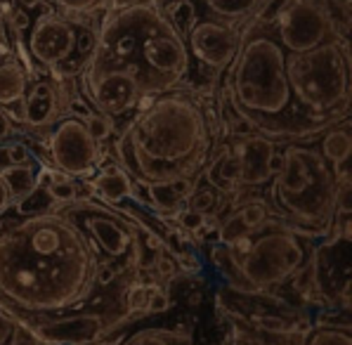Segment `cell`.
I'll return each instance as SVG.
<instances>
[{"instance_id": "cell-1", "label": "cell", "mask_w": 352, "mask_h": 345, "mask_svg": "<svg viewBox=\"0 0 352 345\" xmlns=\"http://www.w3.org/2000/svg\"><path fill=\"white\" fill-rule=\"evenodd\" d=\"M97 256L62 211L14 223L0 239V305L12 315H52L95 289Z\"/></svg>"}, {"instance_id": "cell-2", "label": "cell", "mask_w": 352, "mask_h": 345, "mask_svg": "<svg viewBox=\"0 0 352 345\" xmlns=\"http://www.w3.org/2000/svg\"><path fill=\"white\" fill-rule=\"evenodd\" d=\"M227 69L225 97L251 133L267 140H305L340 123V118L312 116L298 107L286 76V52L267 24L248 21L239 52Z\"/></svg>"}, {"instance_id": "cell-3", "label": "cell", "mask_w": 352, "mask_h": 345, "mask_svg": "<svg viewBox=\"0 0 352 345\" xmlns=\"http://www.w3.org/2000/svg\"><path fill=\"white\" fill-rule=\"evenodd\" d=\"M213 128L204 104L187 90L156 95L138 111L116 142L118 164L133 180L166 182L194 177L210 159Z\"/></svg>"}, {"instance_id": "cell-4", "label": "cell", "mask_w": 352, "mask_h": 345, "mask_svg": "<svg viewBox=\"0 0 352 345\" xmlns=\"http://www.w3.org/2000/svg\"><path fill=\"white\" fill-rule=\"evenodd\" d=\"M88 67L121 69L142 95H164L185 83L192 59L182 36L154 5L135 3L104 19Z\"/></svg>"}, {"instance_id": "cell-5", "label": "cell", "mask_w": 352, "mask_h": 345, "mask_svg": "<svg viewBox=\"0 0 352 345\" xmlns=\"http://www.w3.org/2000/svg\"><path fill=\"white\" fill-rule=\"evenodd\" d=\"M284 166L267 190L274 218L305 230L315 236H329L338 201V177L319 149L294 142L281 152Z\"/></svg>"}, {"instance_id": "cell-6", "label": "cell", "mask_w": 352, "mask_h": 345, "mask_svg": "<svg viewBox=\"0 0 352 345\" xmlns=\"http://www.w3.org/2000/svg\"><path fill=\"white\" fill-rule=\"evenodd\" d=\"M315 234L298 230L279 218H270L251 234L232 241L230 251L234 256L239 272L251 293L281 287L294 279L310 263L312 246L307 241Z\"/></svg>"}, {"instance_id": "cell-7", "label": "cell", "mask_w": 352, "mask_h": 345, "mask_svg": "<svg viewBox=\"0 0 352 345\" xmlns=\"http://www.w3.org/2000/svg\"><path fill=\"white\" fill-rule=\"evenodd\" d=\"M286 76L294 100L307 114L350 118V38L286 52Z\"/></svg>"}, {"instance_id": "cell-8", "label": "cell", "mask_w": 352, "mask_h": 345, "mask_svg": "<svg viewBox=\"0 0 352 345\" xmlns=\"http://www.w3.org/2000/svg\"><path fill=\"white\" fill-rule=\"evenodd\" d=\"M62 213L88 236L95 256L104 253L107 258H128L130 267L140 263L138 225L128 223L121 211L97 199H78L62 206Z\"/></svg>"}, {"instance_id": "cell-9", "label": "cell", "mask_w": 352, "mask_h": 345, "mask_svg": "<svg viewBox=\"0 0 352 345\" xmlns=\"http://www.w3.org/2000/svg\"><path fill=\"white\" fill-rule=\"evenodd\" d=\"M267 26L284 52H307L340 38L327 8L317 0H296Z\"/></svg>"}, {"instance_id": "cell-10", "label": "cell", "mask_w": 352, "mask_h": 345, "mask_svg": "<svg viewBox=\"0 0 352 345\" xmlns=\"http://www.w3.org/2000/svg\"><path fill=\"white\" fill-rule=\"evenodd\" d=\"M50 133V156L55 168L67 172L74 180H93L95 172L102 168V144L95 142L93 135L85 128V121L78 116L64 114L57 123H52Z\"/></svg>"}, {"instance_id": "cell-11", "label": "cell", "mask_w": 352, "mask_h": 345, "mask_svg": "<svg viewBox=\"0 0 352 345\" xmlns=\"http://www.w3.org/2000/svg\"><path fill=\"white\" fill-rule=\"evenodd\" d=\"M83 85L88 93L90 107L97 114H104L109 118L126 116L128 111H135L142 100L138 80L121 69L109 67H85Z\"/></svg>"}, {"instance_id": "cell-12", "label": "cell", "mask_w": 352, "mask_h": 345, "mask_svg": "<svg viewBox=\"0 0 352 345\" xmlns=\"http://www.w3.org/2000/svg\"><path fill=\"white\" fill-rule=\"evenodd\" d=\"M243 29L225 19H201L187 34L185 45L189 59H197L204 69L220 74L234 62L241 47Z\"/></svg>"}, {"instance_id": "cell-13", "label": "cell", "mask_w": 352, "mask_h": 345, "mask_svg": "<svg viewBox=\"0 0 352 345\" xmlns=\"http://www.w3.org/2000/svg\"><path fill=\"white\" fill-rule=\"evenodd\" d=\"M76 50V24L67 14L43 12L34 21L26 38V52L31 62L50 69L72 57Z\"/></svg>"}, {"instance_id": "cell-14", "label": "cell", "mask_w": 352, "mask_h": 345, "mask_svg": "<svg viewBox=\"0 0 352 345\" xmlns=\"http://www.w3.org/2000/svg\"><path fill=\"white\" fill-rule=\"evenodd\" d=\"M78 95L76 78H41L26 90L21 100V123L31 128H47L67 114L72 97Z\"/></svg>"}, {"instance_id": "cell-15", "label": "cell", "mask_w": 352, "mask_h": 345, "mask_svg": "<svg viewBox=\"0 0 352 345\" xmlns=\"http://www.w3.org/2000/svg\"><path fill=\"white\" fill-rule=\"evenodd\" d=\"M31 326L41 341L55 345H97L107 331V322L97 312H80L55 322H34Z\"/></svg>"}, {"instance_id": "cell-16", "label": "cell", "mask_w": 352, "mask_h": 345, "mask_svg": "<svg viewBox=\"0 0 352 345\" xmlns=\"http://www.w3.org/2000/svg\"><path fill=\"white\" fill-rule=\"evenodd\" d=\"M232 149L239 156L241 190L243 187H265L272 182V175L267 172V161L274 152V140H267L256 133H248V135H241Z\"/></svg>"}, {"instance_id": "cell-17", "label": "cell", "mask_w": 352, "mask_h": 345, "mask_svg": "<svg viewBox=\"0 0 352 345\" xmlns=\"http://www.w3.org/2000/svg\"><path fill=\"white\" fill-rule=\"evenodd\" d=\"M29 71L12 50L0 52V111L12 121H21V100L29 90Z\"/></svg>"}, {"instance_id": "cell-18", "label": "cell", "mask_w": 352, "mask_h": 345, "mask_svg": "<svg viewBox=\"0 0 352 345\" xmlns=\"http://www.w3.org/2000/svg\"><path fill=\"white\" fill-rule=\"evenodd\" d=\"M90 185H93L97 201L107 203V206H116L126 199H133V177L128 175L118 161L97 170Z\"/></svg>"}, {"instance_id": "cell-19", "label": "cell", "mask_w": 352, "mask_h": 345, "mask_svg": "<svg viewBox=\"0 0 352 345\" xmlns=\"http://www.w3.org/2000/svg\"><path fill=\"white\" fill-rule=\"evenodd\" d=\"M194 187H197L194 177H175V180H166V182H151L149 201L161 215L175 218V215L180 213V208H185Z\"/></svg>"}, {"instance_id": "cell-20", "label": "cell", "mask_w": 352, "mask_h": 345, "mask_svg": "<svg viewBox=\"0 0 352 345\" xmlns=\"http://www.w3.org/2000/svg\"><path fill=\"white\" fill-rule=\"evenodd\" d=\"M232 322V333H230V345H298L296 333H270L263 329L253 326L251 322H246L243 317L227 312Z\"/></svg>"}, {"instance_id": "cell-21", "label": "cell", "mask_w": 352, "mask_h": 345, "mask_svg": "<svg viewBox=\"0 0 352 345\" xmlns=\"http://www.w3.org/2000/svg\"><path fill=\"white\" fill-rule=\"evenodd\" d=\"M322 135V144H319V154L329 161L331 166L345 164L350 161L352 152V140H350V118L348 121H340L336 126L327 128Z\"/></svg>"}, {"instance_id": "cell-22", "label": "cell", "mask_w": 352, "mask_h": 345, "mask_svg": "<svg viewBox=\"0 0 352 345\" xmlns=\"http://www.w3.org/2000/svg\"><path fill=\"white\" fill-rule=\"evenodd\" d=\"M298 345H352L350 320L338 324H317L298 338Z\"/></svg>"}, {"instance_id": "cell-23", "label": "cell", "mask_w": 352, "mask_h": 345, "mask_svg": "<svg viewBox=\"0 0 352 345\" xmlns=\"http://www.w3.org/2000/svg\"><path fill=\"white\" fill-rule=\"evenodd\" d=\"M0 172L5 175L10 190H12L14 203L21 201V199H26L38 185H41V172H38L36 164H29V166H5V168H0Z\"/></svg>"}, {"instance_id": "cell-24", "label": "cell", "mask_w": 352, "mask_h": 345, "mask_svg": "<svg viewBox=\"0 0 352 345\" xmlns=\"http://www.w3.org/2000/svg\"><path fill=\"white\" fill-rule=\"evenodd\" d=\"M230 215L246 232H253V230H258L260 225L267 223L272 211H270V206H267V201H265V199H248V201L239 203V206H236V211H232ZM272 218H274V215H272Z\"/></svg>"}, {"instance_id": "cell-25", "label": "cell", "mask_w": 352, "mask_h": 345, "mask_svg": "<svg viewBox=\"0 0 352 345\" xmlns=\"http://www.w3.org/2000/svg\"><path fill=\"white\" fill-rule=\"evenodd\" d=\"M227 199L220 194L215 187L206 185V187H194V192L189 194L185 208L189 211H197L204 215H220V211L225 208Z\"/></svg>"}, {"instance_id": "cell-26", "label": "cell", "mask_w": 352, "mask_h": 345, "mask_svg": "<svg viewBox=\"0 0 352 345\" xmlns=\"http://www.w3.org/2000/svg\"><path fill=\"white\" fill-rule=\"evenodd\" d=\"M123 345H192L187 333L170 331V329H142L133 333Z\"/></svg>"}, {"instance_id": "cell-27", "label": "cell", "mask_w": 352, "mask_h": 345, "mask_svg": "<svg viewBox=\"0 0 352 345\" xmlns=\"http://www.w3.org/2000/svg\"><path fill=\"white\" fill-rule=\"evenodd\" d=\"M208 8L225 21H239V19H251V14L258 10V5L263 0H206Z\"/></svg>"}, {"instance_id": "cell-28", "label": "cell", "mask_w": 352, "mask_h": 345, "mask_svg": "<svg viewBox=\"0 0 352 345\" xmlns=\"http://www.w3.org/2000/svg\"><path fill=\"white\" fill-rule=\"evenodd\" d=\"M164 17L170 21V26L182 36V41L187 38V34L192 31V26L197 24V8L192 0H177L164 12Z\"/></svg>"}, {"instance_id": "cell-29", "label": "cell", "mask_w": 352, "mask_h": 345, "mask_svg": "<svg viewBox=\"0 0 352 345\" xmlns=\"http://www.w3.org/2000/svg\"><path fill=\"white\" fill-rule=\"evenodd\" d=\"M317 3L327 8L336 26V34L340 38H350V0H317Z\"/></svg>"}, {"instance_id": "cell-30", "label": "cell", "mask_w": 352, "mask_h": 345, "mask_svg": "<svg viewBox=\"0 0 352 345\" xmlns=\"http://www.w3.org/2000/svg\"><path fill=\"white\" fill-rule=\"evenodd\" d=\"M64 10V14H95L109 8L113 0H52Z\"/></svg>"}, {"instance_id": "cell-31", "label": "cell", "mask_w": 352, "mask_h": 345, "mask_svg": "<svg viewBox=\"0 0 352 345\" xmlns=\"http://www.w3.org/2000/svg\"><path fill=\"white\" fill-rule=\"evenodd\" d=\"M154 287L156 284H142V282L130 284V287L126 289V293H123L128 310L130 312H144V305H147V298H149V293Z\"/></svg>"}, {"instance_id": "cell-32", "label": "cell", "mask_w": 352, "mask_h": 345, "mask_svg": "<svg viewBox=\"0 0 352 345\" xmlns=\"http://www.w3.org/2000/svg\"><path fill=\"white\" fill-rule=\"evenodd\" d=\"M41 336L36 333V329L24 322L21 317L14 315V326H12V336H10L8 345H41Z\"/></svg>"}, {"instance_id": "cell-33", "label": "cell", "mask_w": 352, "mask_h": 345, "mask_svg": "<svg viewBox=\"0 0 352 345\" xmlns=\"http://www.w3.org/2000/svg\"><path fill=\"white\" fill-rule=\"evenodd\" d=\"M85 121V128H88V133L93 135V140L95 142H107L109 140V135L113 131V123H111V118L109 116H104V114H97V111H93L88 118H83Z\"/></svg>"}, {"instance_id": "cell-34", "label": "cell", "mask_w": 352, "mask_h": 345, "mask_svg": "<svg viewBox=\"0 0 352 345\" xmlns=\"http://www.w3.org/2000/svg\"><path fill=\"white\" fill-rule=\"evenodd\" d=\"M177 225H180L182 232L187 234H201L206 227V215L197 213V211H189V208H180V213L175 215Z\"/></svg>"}, {"instance_id": "cell-35", "label": "cell", "mask_w": 352, "mask_h": 345, "mask_svg": "<svg viewBox=\"0 0 352 345\" xmlns=\"http://www.w3.org/2000/svg\"><path fill=\"white\" fill-rule=\"evenodd\" d=\"M5 156H8L10 166H29L34 164V154L24 142H10L5 144Z\"/></svg>"}, {"instance_id": "cell-36", "label": "cell", "mask_w": 352, "mask_h": 345, "mask_svg": "<svg viewBox=\"0 0 352 345\" xmlns=\"http://www.w3.org/2000/svg\"><path fill=\"white\" fill-rule=\"evenodd\" d=\"M168 307H170V298H168L166 291L159 287L151 289L147 305H144V312H147V315H156V312H166Z\"/></svg>"}, {"instance_id": "cell-37", "label": "cell", "mask_w": 352, "mask_h": 345, "mask_svg": "<svg viewBox=\"0 0 352 345\" xmlns=\"http://www.w3.org/2000/svg\"><path fill=\"white\" fill-rule=\"evenodd\" d=\"M116 277H118V269L111 265V263H97V267H95V287H111L113 282H116Z\"/></svg>"}, {"instance_id": "cell-38", "label": "cell", "mask_w": 352, "mask_h": 345, "mask_svg": "<svg viewBox=\"0 0 352 345\" xmlns=\"http://www.w3.org/2000/svg\"><path fill=\"white\" fill-rule=\"evenodd\" d=\"M12 326H14V315L0 305V345H8L10 336H12Z\"/></svg>"}, {"instance_id": "cell-39", "label": "cell", "mask_w": 352, "mask_h": 345, "mask_svg": "<svg viewBox=\"0 0 352 345\" xmlns=\"http://www.w3.org/2000/svg\"><path fill=\"white\" fill-rule=\"evenodd\" d=\"M154 267H156V274H159V277H166V279H173L177 269H180V267H177V263L173 260V258L164 256V253H161V256H156Z\"/></svg>"}, {"instance_id": "cell-40", "label": "cell", "mask_w": 352, "mask_h": 345, "mask_svg": "<svg viewBox=\"0 0 352 345\" xmlns=\"http://www.w3.org/2000/svg\"><path fill=\"white\" fill-rule=\"evenodd\" d=\"M14 206V197H12V190H10L8 180H5V175L0 172V215H3L8 208Z\"/></svg>"}, {"instance_id": "cell-41", "label": "cell", "mask_w": 352, "mask_h": 345, "mask_svg": "<svg viewBox=\"0 0 352 345\" xmlns=\"http://www.w3.org/2000/svg\"><path fill=\"white\" fill-rule=\"evenodd\" d=\"M281 166H284V156H281V152H277V149H274L272 156H270V161H267V172L272 175V180L279 175Z\"/></svg>"}, {"instance_id": "cell-42", "label": "cell", "mask_w": 352, "mask_h": 345, "mask_svg": "<svg viewBox=\"0 0 352 345\" xmlns=\"http://www.w3.org/2000/svg\"><path fill=\"white\" fill-rule=\"evenodd\" d=\"M10 128H12V126H10V118H8V116H5V114H3V111H0V140H3V137H5V135H8V133H10Z\"/></svg>"}, {"instance_id": "cell-43", "label": "cell", "mask_w": 352, "mask_h": 345, "mask_svg": "<svg viewBox=\"0 0 352 345\" xmlns=\"http://www.w3.org/2000/svg\"><path fill=\"white\" fill-rule=\"evenodd\" d=\"M204 300V296H201V291H192L189 293V298H187V305H192V307H197L199 303Z\"/></svg>"}, {"instance_id": "cell-44", "label": "cell", "mask_w": 352, "mask_h": 345, "mask_svg": "<svg viewBox=\"0 0 352 345\" xmlns=\"http://www.w3.org/2000/svg\"><path fill=\"white\" fill-rule=\"evenodd\" d=\"M8 230H10V225L3 220V215H0V239H3L5 234H8Z\"/></svg>"}, {"instance_id": "cell-45", "label": "cell", "mask_w": 352, "mask_h": 345, "mask_svg": "<svg viewBox=\"0 0 352 345\" xmlns=\"http://www.w3.org/2000/svg\"><path fill=\"white\" fill-rule=\"evenodd\" d=\"M17 3H21L24 8H34V5H41V0H17Z\"/></svg>"}, {"instance_id": "cell-46", "label": "cell", "mask_w": 352, "mask_h": 345, "mask_svg": "<svg viewBox=\"0 0 352 345\" xmlns=\"http://www.w3.org/2000/svg\"><path fill=\"white\" fill-rule=\"evenodd\" d=\"M3 50H8V45H5V41H3V29H0V52Z\"/></svg>"}, {"instance_id": "cell-47", "label": "cell", "mask_w": 352, "mask_h": 345, "mask_svg": "<svg viewBox=\"0 0 352 345\" xmlns=\"http://www.w3.org/2000/svg\"><path fill=\"white\" fill-rule=\"evenodd\" d=\"M41 345H55V343H45V341H43V343H41Z\"/></svg>"}, {"instance_id": "cell-48", "label": "cell", "mask_w": 352, "mask_h": 345, "mask_svg": "<svg viewBox=\"0 0 352 345\" xmlns=\"http://www.w3.org/2000/svg\"><path fill=\"white\" fill-rule=\"evenodd\" d=\"M97 345H100V343H97ZM104 345H113V343H104Z\"/></svg>"}]
</instances>
